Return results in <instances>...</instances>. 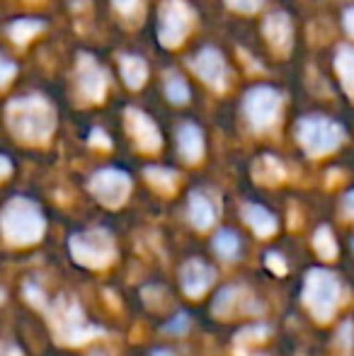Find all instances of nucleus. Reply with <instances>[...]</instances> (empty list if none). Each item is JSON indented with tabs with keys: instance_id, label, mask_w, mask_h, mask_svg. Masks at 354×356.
<instances>
[{
	"instance_id": "nucleus-20",
	"label": "nucleus",
	"mask_w": 354,
	"mask_h": 356,
	"mask_svg": "<svg viewBox=\"0 0 354 356\" xmlns=\"http://www.w3.org/2000/svg\"><path fill=\"white\" fill-rule=\"evenodd\" d=\"M313 250L323 262H332L337 257V240L328 225H318V230L313 233Z\"/></svg>"
},
{
	"instance_id": "nucleus-2",
	"label": "nucleus",
	"mask_w": 354,
	"mask_h": 356,
	"mask_svg": "<svg viewBox=\"0 0 354 356\" xmlns=\"http://www.w3.org/2000/svg\"><path fill=\"white\" fill-rule=\"evenodd\" d=\"M0 225H3L5 243L15 245V248H27V245L39 243L47 233V218H44L42 209L27 197H13L5 204Z\"/></svg>"
},
{
	"instance_id": "nucleus-11",
	"label": "nucleus",
	"mask_w": 354,
	"mask_h": 356,
	"mask_svg": "<svg viewBox=\"0 0 354 356\" xmlns=\"http://www.w3.org/2000/svg\"><path fill=\"white\" fill-rule=\"evenodd\" d=\"M216 282V272L204 259H187L179 269V286L187 298H202Z\"/></svg>"
},
{
	"instance_id": "nucleus-32",
	"label": "nucleus",
	"mask_w": 354,
	"mask_h": 356,
	"mask_svg": "<svg viewBox=\"0 0 354 356\" xmlns=\"http://www.w3.org/2000/svg\"><path fill=\"white\" fill-rule=\"evenodd\" d=\"M226 3L238 13H255V10H260L262 0H226Z\"/></svg>"
},
{
	"instance_id": "nucleus-37",
	"label": "nucleus",
	"mask_w": 354,
	"mask_h": 356,
	"mask_svg": "<svg viewBox=\"0 0 354 356\" xmlns=\"http://www.w3.org/2000/svg\"><path fill=\"white\" fill-rule=\"evenodd\" d=\"M345 213L350 216V218H354V189L345 197Z\"/></svg>"
},
{
	"instance_id": "nucleus-33",
	"label": "nucleus",
	"mask_w": 354,
	"mask_h": 356,
	"mask_svg": "<svg viewBox=\"0 0 354 356\" xmlns=\"http://www.w3.org/2000/svg\"><path fill=\"white\" fill-rule=\"evenodd\" d=\"M90 143H92V145H99V148H109V145H112V141L107 138V134L99 131V129H95V131L90 134Z\"/></svg>"
},
{
	"instance_id": "nucleus-7",
	"label": "nucleus",
	"mask_w": 354,
	"mask_h": 356,
	"mask_svg": "<svg viewBox=\"0 0 354 356\" xmlns=\"http://www.w3.org/2000/svg\"><path fill=\"white\" fill-rule=\"evenodd\" d=\"M88 189L102 207L119 209L129 199V192H131V177H129L124 170L104 168L90 177Z\"/></svg>"
},
{
	"instance_id": "nucleus-39",
	"label": "nucleus",
	"mask_w": 354,
	"mask_h": 356,
	"mask_svg": "<svg viewBox=\"0 0 354 356\" xmlns=\"http://www.w3.org/2000/svg\"><path fill=\"white\" fill-rule=\"evenodd\" d=\"M151 356H177L175 352H170V349H156Z\"/></svg>"
},
{
	"instance_id": "nucleus-17",
	"label": "nucleus",
	"mask_w": 354,
	"mask_h": 356,
	"mask_svg": "<svg viewBox=\"0 0 354 356\" xmlns=\"http://www.w3.org/2000/svg\"><path fill=\"white\" fill-rule=\"evenodd\" d=\"M177 148L187 163H197L204 155V136L199 131V127L194 124H182L177 131Z\"/></svg>"
},
{
	"instance_id": "nucleus-21",
	"label": "nucleus",
	"mask_w": 354,
	"mask_h": 356,
	"mask_svg": "<svg viewBox=\"0 0 354 356\" xmlns=\"http://www.w3.org/2000/svg\"><path fill=\"white\" fill-rule=\"evenodd\" d=\"M214 252L221 259H226V262L238 259V254H241V238L233 230H218L216 238H214Z\"/></svg>"
},
{
	"instance_id": "nucleus-35",
	"label": "nucleus",
	"mask_w": 354,
	"mask_h": 356,
	"mask_svg": "<svg viewBox=\"0 0 354 356\" xmlns=\"http://www.w3.org/2000/svg\"><path fill=\"white\" fill-rule=\"evenodd\" d=\"M345 29H347V34L354 39V8H350L345 13Z\"/></svg>"
},
{
	"instance_id": "nucleus-15",
	"label": "nucleus",
	"mask_w": 354,
	"mask_h": 356,
	"mask_svg": "<svg viewBox=\"0 0 354 356\" xmlns=\"http://www.w3.org/2000/svg\"><path fill=\"white\" fill-rule=\"evenodd\" d=\"M187 213H189V223L197 230H209L214 223L218 220V202L204 189H194L189 194V204H187Z\"/></svg>"
},
{
	"instance_id": "nucleus-38",
	"label": "nucleus",
	"mask_w": 354,
	"mask_h": 356,
	"mask_svg": "<svg viewBox=\"0 0 354 356\" xmlns=\"http://www.w3.org/2000/svg\"><path fill=\"white\" fill-rule=\"evenodd\" d=\"M0 160H3V177H10V170H13V165H10V158H8V155H3Z\"/></svg>"
},
{
	"instance_id": "nucleus-27",
	"label": "nucleus",
	"mask_w": 354,
	"mask_h": 356,
	"mask_svg": "<svg viewBox=\"0 0 354 356\" xmlns=\"http://www.w3.org/2000/svg\"><path fill=\"white\" fill-rule=\"evenodd\" d=\"M166 92H168V99L170 102H175V104H184L189 99V88H187V83H184L182 78H170L168 80V85H166Z\"/></svg>"
},
{
	"instance_id": "nucleus-23",
	"label": "nucleus",
	"mask_w": 354,
	"mask_h": 356,
	"mask_svg": "<svg viewBox=\"0 0 354 356\" xmlns=\"http://www.w3.org/2000/svg\"><path fill=\"white\" fill-rule=\"evenodd\" d=\"M146 179L163 194L175 192L177 184V172L170 168H146Z\"/></svg>"
},
{
	"instance_id": "nucleus-29",
	"label": "nucleus",
	"mask_w": 354,
	"mask_h": 356,
	"mask_svg": "<svg viewBox=\"0 0 354 356\" xmlns=\"http://www.w3.org/2000/svg\"><path fill=\"white\" fill-rule=\"evenodd\" d=\"M189 327H192V323H189V315L187 313H177L175 318H170L166 325H163V332L179 337V334L189 332Z\"/></svg>"
},
{
	"instance_id": "nucleus-4",
	"label": "nucleus",
	"mask_w": 354,
	"mask_h": 356,
	"mask_svg": "<svg viewBox=\"0 0 354 356\" xmlns=\"http://www.w3.org/2000/svg\"><path fill=\"white\" fill-rule=\"evenodd\" d=\"M301 296H303V303H306L308 313H311L318 323H330L337 305H340L342 284L335 272L316 267V269H311V272H306Z\"/></svg>"
},
{
	"instance_id": "nucleus-1",
	"label": "nucleus",
	"mask_w": 354,
	"mask_h": 356,
	"mask_svg": "<svg viewBox=\"0 0 354 356\" xmlns=\"http://www.w3.org/2000/svg\"><path fill=\"white\" fill-rule=\"evenodd\" d=\"M47 313L54 339L58 344H63V347H81V344L90 342V339L104 334L102 327L90 323L86 313H83V308L78 305V300L71 298V296H58L47 308Z\"/></svg>"
},
{
	"instance_id": "nucleus-10",
	"label": "nucleus",
	"mask_w": 354,
	"mask_h": 356,
	"mask_svg": "<svg viewBox=\"0 0 354 356\" xmlns=\"http://www.w3.org/2000/svg\"><path fill=\"white\" fill-rule=\"evenodd\" d=\"M252 298V293L246 289V286H226L216 293L211 303V313L216 315L218 320H228L233 315H250V313H260V305Z\"/></svg>"
},
{
	"instance_id": "nucleus-36",
	"label": "nucleus",
	"mask_w": 354,
	"mask_h": 356,
	"mask_svg": "<svg viewBox=\"0 0 354 356\" xmlns=\"http://www.w3.org/2000/svg\"><path fill=\"white\" fill-rule=\"evenodd\" d=\"M15 75V66L10 61H3V85H8Z\"/></svg>"
},
{
	"instance_id": "nucleus-19",
	"label": "nucleus",
	"mask_w": 354,
	"mask_h": 356,
	"mask_svg": "<svg viewBox=\"0 0 354 356\" xmlns=\"http://www.w3.org/2000/svg\"><path fill=\"white\" fill-rule=\"evenodd\" d=\"M252 177L260 184H279L287 177V170H284V165L274 155H262L252 165Z\"/></svg>"
},
{
	"instance_id": "nucleus-22",
	"label": "nucleus",
	"mask_w": 354,
	"mask_h": 356,
	"mask_svg": "<svg viewBox=\"0 0 354 356\" xmlns=\"http://www.w3.org/2000/svg\"><path fill=\"white\" fill-rule=\"evenodd\" d=\"M122 78L127 80L129 88H141L143 80L148 78V68L146 63L138 56H122Z\"/></svg>"
},
{
	"instance_id": "nucleus-24",
	"label": "nucleus",
	"mask_w": 354,
	"mask_h": 356,
	"mask_svg": "<svg viewBox=\"0 0 354 356\" xmlns=\"http://www.w3.org/2000/svg\"><path fill=\"white\" fill-rule=\"evenodd\" d=\"M337 71L345 83L347 92L354 95V47H342L337 54Z\"/></svg>"
},
{
	"instance_id": "nucleus-9",
	"label": "nucleus",
	"mask_w": 354,
	"mask_h": 356,
	"mask_svg": "<svg viewBox=\"0 0 354 356\" xmlns=\"http://www.w3.org/2000/svg\"><path fill=\"white\" fill-rule=\"evenodd\" d=\"M192 27V13L184 0H166L161 8V24H158V39L166 47H177L187 37Z\"/></svg>"
},
{
	"instance_id": "nucleus-26",
	"label": "nucleus",
	"mask_w": 354,
	"mask_h": 356,
	"mask_svg": "<svg viewBox=\"0 0 354 356\" xmlns=\"http://www.w3.org/2000/svg\"><path fill=\"white\" fill-rule=\"evenodd\" d=\"M269 332H272V330H269L267 325H260V323H255V325H248V327L238 330V332H236V337H233V342H236V344H250V342H262V339H265Z\"/></svg>"
},
{
	"instance_id": "nucleus-31",
	"label": "nucleus",
	"mask_w": 354,
	"mask_h": 356,
	"mask_svg": "<svg viewBox=\"0 0 354 356\" xmlns=\"http://www.w3.org/2000/svg\"><path fill=\"white\" fill-rule=\"evenodd\" d=\"M114 8L124 15V17H134L141 13V0H114Z\"/></svg>"
},
{
	"instance_id": "nucleus-6",
	"label": "nucleus",
	"mask_w": 354,
	"mask_h": 356,
	"mask_svg": "<svg viewBox=\"0 0 354 356\" xmlns=\"http://www.w3.org/2000/svg\"><path fill=\"white\" fill-rule=\"evenodd\" d=\"M296 138L308 155L321 158L340 148V143L345 141V129L325 117H306L296 124Z\"/></svg>"
},
{
	"instance_id": "nucleus-14",
	"label": "nucleus",
	"mask_w": 354,
	"mask_h": 356,
	"mask_svg": "<svg viewBox=\"0 0 354 356\" xmlns=\"http://www.w3.org/2000/svg\"><path fill=\"white\" fill-rule=\"evenodd\" d=\"M78 90L90 102H99L104 97V90H107V73L88 54H83L78 61Z\"/></svg>"
},
{
	"instance_id": "nucleus-13",
	"label": "nucleus",
	"mask_w": 354,
	"mask_h": 356,
	"mask_svg": "<svg viewBox=\"0 0 354 356\" xmlns=\"http://www.w3.org/2000/svg\"><path fill=\"white\" fill-rule=\"evenodd\" d=\"M127 129L131 134L134 143L146 153H156L161 148V131L153 124V119L148 114L138 112V109H127Z\"/></svg>"
},
{
	"instance_id": "nucleus-40",
	"label": "nucleus",
	"mask_w": 354,
	"mask_h": 356,
	"mask_svg": "<svg viewBox=\"0 0 354 356\" xmlns=\"http://www.w3.org/2000/svg\"><path fill=\"white\" fill-rule=\"evenodd\" d=\"M352 252H354V240H352Z\"/></svg>"
},
{
	"instance_id": "nucleus-5",
	"label": "nucleus",
	"mask_w": 354,
	"mask_h": 356,
	"mask_svg": "<svg viewBox=\"0 0 354 356\" xmlns=\"http://www.w3.org/2000/svg\"><path fill=\"white\" fill-rule=\"evenodd\" d=\"M73 262L86 269H107L117 259V245L107 228H90L68 238Z\"/></svg>"
},
{
	"instance_id": "nucleus-28",
	"label": "nucleus",
	"mask_w": 354,
	"mask_h": 356,
	"mask_svg": "<svg viewBox=\"0 0 354 356\" xmlns=\"http://www.w3.org/2000/svg\"><path fill=\"white\" fill-rule=\"evenodd\" d=\"M22 293H24V298H27V303H29V305H34V308H42V310H47V308H49L47 296H44V291L39 289V286L34 284V282H24Z\"/></svg>"
},
{
	"instance_id": "nucleus-16",
	"label": "nucleus",
	"mask_w": 354,
	"mask_h": 356,
	"mask_svg": "<svg viewBox=\"0 0 354 356\" xmlns=\"http://www.w3.org/2000/svg\"><path fill=\"white\" fill-rule=\"evenodd\" d=\"M265 34L274 51L287 54L291 49V22L284 13L269 15V19L265 22Z\"/></svg>"
},
{
	"instance_id": "nucleus-8",
	"label": "nucleus",
	"mask_w": 354,
	"mask_h": 356,
	"mask_svg": "<svg viewBox=\"0 0 354 356\" xmlns=\"http://www.w3.org/2000/svg\"><path fill=\"white\" fill-rule=\"evenodd\" d=\"M279 109H282V95L277 90L267 88V85H257L248 92L246 114L250 119L252 129H257V131H265L277 122Z\"/></svg>"
},
{
	"instance_id": "nucleus-12",
	"label": "nucleus",
	"mask_w": 354,
	"mask_h": 356,
	"mask_svg": "<svg viewBox=\"0 0 354 356\" xmlns=\"http://www.w3.org/2000/svg\"><path fill=\"white\" fill-rule=\"evenodd\" d=\"M192 71L199 75L207 85H211L214 90H223L228 80V68L223 56L216 49H202V51L194 56Z\"/></svg>"
},
{
	"instance_id": "nucleus-25",
	"label": "nucleus",
	"mask_w": 354,
	"mask_h": 356,
	"mask_svg": "<svg viewBox=\"0 0 354 356\" xmlns=\"http://www.w3.org/2000/svg\"><path fill=\"white\" fill-rule=\"evenodd\" d=\"M37 32H42V22L39 19H17L8 27V34L13 37V42L24 44L34 37Z\"/></svg>"
},
{
	"instance_id": "nucleus-3",
	"label": "nucleus",
	"mask_w": 354,
	"mask_h": 356,
	"mask_svg": "<svg viewBox=\"0 0 354 356\" xmlns=\"http://www.w3.org/2000/svg\"><path fill=\"white\" fill-rule=\"evenodd\" d=\"M8 124L17 138L27 143H42L51 136L56 117L42 97H22L8 104Z\"/></svg>"
},
{
	"instance_id": "nucleus-34",
	"label": "nucleus",
	"mask_w": 354,
	"mask_h": 356,
	"mask_svg": "<svg viewBox=\"0 0 354 356\" xmlns=\"http://www.w3.org/2000/svg\"><path fill=\"white\" fill-rule=\"evenodd\" d=\"M3 356H24L22 349L13 342V339H5L3 342Z\"/></svg>"
},
{
	"instance_id": "nucleus-30",
	"label": "nucleus",
	"mask_w": 354,
	"mask_h": 356,
	"mask_svg": "<svg viewBox=\"0 0 354 356\" xmlns=\"http://www.w3.org/2000/svg\"><path fill=\"white\" fill-rule=\"evenodd\" d=\"M265 264H267L269 269H272L274 274H277V277H284V274L289 272L287 259H284L279 252H267V254H265Z\"/></svg>"
},
{
	"instance_id": "nucleus-18",
	"label": "nucleus",
	"mask_w": 354,
	"mask_h": 356,
	"mask_svg": "<svg viewBox=\"0 0 354 356\" xmlns=\"http://www.w3.org/2000/svg\"><path fill=\"white\" fill-rule=\"evenodd\" d=\"M241 213L243 220L250 225L257 238H269V235L277 233V218L265 207H260V204H246Z\"/></svg>"
}]
</instances>
